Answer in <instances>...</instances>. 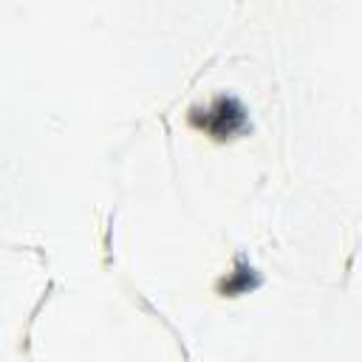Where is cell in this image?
I'll return each instance as SVG.
<instances>
[{
	"mask_svg": "<svg viewBox=\"0 0 362 362\" xmlns=\"http://www.w3.org/2000/svg\"><path fill=\"white\" fill-rule=\"evenodd\" d=\"M257 283H260V280H257V274H255L252 266H238V269L229 274V280L221 283V291H223V294H243L246 288H255Z\"/></svg>",
	"mask_w": 362,
	"mask_h": 362,
	"instance_id": "obj_2",
	"label": "cell"
},
{
	"mask_svg": "<svg viewBox=\"0 0 362 362\" xmlns=\"http://www.w3.org/2000/svg\"><path fill=\"white\" fill-rule=\"evenodd\" d=\"M189 122L212 139H232L246 127V110L235 96H218L206 107H192Z\"/></svg>",
	"mask_w": 362,
	"mask_h": 362,
	"instance_id": "obj_1",
	"label": "cell"
}]
</instances>
